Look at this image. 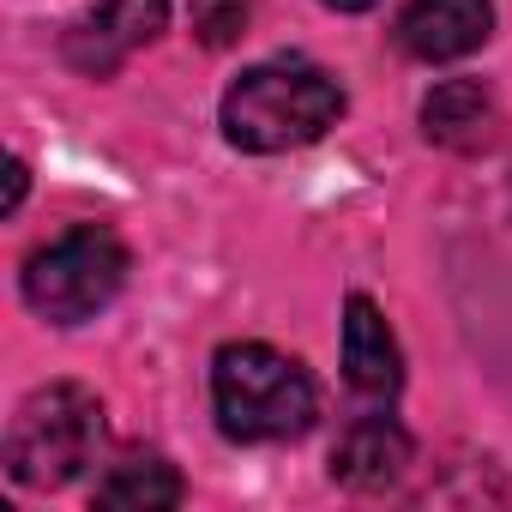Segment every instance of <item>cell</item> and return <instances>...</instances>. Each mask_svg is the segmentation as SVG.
<instances>
[{"instance_id": "6da1fadb", "label": "cell", "mask_w": 512, "mask_h": 512, "mask_svg": "<svg viewBox=\"0 0 512 512\" xmlns=\"http://www.w3.org/2000/svg\"><path fill=\"white\" fill-rule=\"evenodd\" d=\"M344 115V85L308 61H266L247 67L229 97H223V139L235 151H296L326 139V127H338Z\"/></svg>"}, {"instance_id": "7a4b0ae2", "label": "cell", "mask_w": 512, "mask_h": 512, "mask_svg": "<svg viewBox=\"0 0 512 512\" xmlns=\"http://www.w3.org/2000/svg\"><path fill=\"white\" fill-rule=\"evenodd\" d=\"M211 404L229 440L260 446V440L308 434L320 392H314V374L272 344H223L211 362Z\"/></svg>"}, {"instance_id": "3957f363", "label": "cell", "mask_w": 512, "mask_h": 512, "mask_svg": "<svg viewBox=\"0 0 512 512\" xmlns=\"http://www.w3.org/2000/svg\"><path fill=\"white\" fill-rule=\"evenodd\" d=\"M103 446V398L91 386L55 380L31 392L7 434V476L19 488H61L73 482Z\"/></svg>"}, {"instance_id": "277c9868", "label": "cell", "mask_w": 512, "mask_h": 512, "mask_svg": "<svg viewBox=\"0 0 512 512\" xmlns=\"http://www.w3.org/2000/svg\"><path fill=\"white\" fill-rule=\"evenodd\" d=\"M121 284H127V241L103 223H73L25 260V302L55 326L103 314L121 296Z\"/></svg>"}, {"instance_id": "5b68a950", "label": "cell", "mask_w": 512, "mask_h": 512, "mask_svg": "<svg viewBox=\"0 0 512 512\" xmlns=\"http://www.w3.org/2000/svg\"><path fill=\"white\" fill-rule=\"evenodd\" d=\"M169 19V0H97V7L73 25L67 55L79 73H115L139 43H151Z\"/></svg>"}, {"instance_id": "8992f818", "label": "cell", "mask_w": 512, "mask_h": 512, "mask_svg": "<svg viewBox=\"0 0 512 512\" xmlns=\"http://www.w3.org/2000/svg\"><path fill=\"white\" fill-rule=\"evenodd\" d=\"M398 49L416 61H464L488 43L494 7L488 0H404L398 7Z\"/></svg>"}, {"instance_id": "52a82bcc", "label": "cell", "mask_w": 512, "mask_h": 512, "mask_svg": "<svg viewBox=\"0 0 512 512\" xmlns=\"http://www.w3.org/2000/svg\"><path fill=\"white\" fill-rule=\"evenodd\" d=\"M404 470H410V434L392 416H362L332 446V482L356 494H386L404 482Z\"/></svg>"}, {"instance_id": "ba28073f", "label": "cell", "mask_w": 512, "mask_h": 512, "mask_svg": "<svg viewBox=\"0 0 512 512\" xmlns=\"http://www.w3.org/2000/svg\"><path fill=\"white\" fill-rule=\"evenodd\" d=\"M344 380H350L362 398H392V392L404 386L398 338H392L386 314H380L368 296H350V302H344Z\"/></svg>"}, {"instance_id": "9c48e42d", "label": "cell", "mask_w": 512, "mask_h": 512, "mask_svg": "<svg viewBox=\"0 0 512 512\" xmlns=\"http://www.w3.org/2000/svg\"><path fill=\"white\" fill-rule=\"evenodd\" d=\"M422 133L446 151H482L494 139V97L482 79H446L422 97Z\"/></svg>"}, {"instance_id": "30bf717a", "label": "cell", "mask_w": 512, "mask_h": 512, "mask_svg": "<svg viewBox=\"0 0 512 512\" xmlns=\"http://www.w3.org/2000/svg\"><path fill=\"white\" fill-rule=\"evenodd\" d=\"M97 506L109 512H169L181 506V476L169 458H127L97 482Z\"/></svg>"}, {"instance_id": "8fae6325", "label": "cell", "mask_w": 512, "mask_h": 512, "mask_svg": "<svg viewBox=\"0 0 512 512\" xmlns=\"http://www.w3.org/2000/svg\"><path fill=\"white\" fill-rule=\"evenodd\" d=\"M187 19L205 49H229V43H241V31L253 19V0H187Z\"/></svg>"}, {"instance_id": "7c38bea8", "label": "cell", "mask_w": 512, "mask_h": 512, "mask_svg": "<svg viewBox=\"0 0 512 512\" xmlns=\"http://www.w3.org/2000/svg\"><path fill=\"white\" fill-rule=\"evenodd\" d=\"M25 181H31V169H25V157H13V163H7V211H19Z\"/></svg>"}, {"instance_id": "4fadbf2b", "label": "cell", "mask_w": 512, "mask_h": 512, "mask_svg": "<svg viewBox=\"0 0 512 512\" xmlns=\"http://www.w3.org/2000/svg\"><path fill=\"white\" fill-rule=\"evenodd\" d=\"M326 7H338V13H362V7H374V0H326Z\"/></svg>"}]
</instances>
